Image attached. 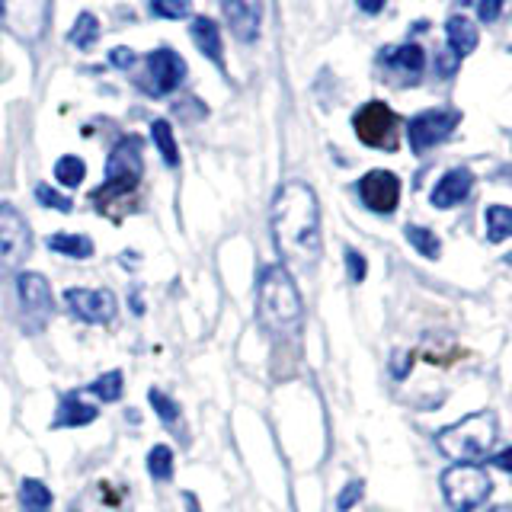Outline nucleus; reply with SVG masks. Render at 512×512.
I'll use <instances>...</instances> for the list:
<instances>
[{
	"mask_svg": "<svg viewBox=\"0 0 512 512\" xmlns=\"http://www.w3.org/2000/svg\"><path fill=\"white\" fill-rule=\"evenodd\" d=\"M272 237L285 263L314 266L320 256V208L311 186L285 183L272 202Z\"/></svg>",
	"mask_w": 512,
	"mask_h": 512,
	"instance_id": "obj_1",
	"label": "nucleus"
},
{
	"mask_svg": "<svg viewBox=\"0 0 512 512\" xmlns=\"http://www.w3.org/2000/svg\"><path fill=\"white\" fill-rule=\"evenodd\" d=\"M256 311H260L263 327L272 333H292L301 327L304 304L295 288V279L285 266H266L260 276V292H256Z\"/></svg>",
	"mask_w": 512,
	"mask_h": 512,
	"instance_id": "obj_2",
	"label": "nucleus"
},
{
	"mask_svg": "<svg viewBox=\"0 0 512 512\" xmlns=\"http://www.w3.org/2000/svg\"><path fill=\"white\" fill-rule=\"evenodd\" d=\"M141 180H144L141 141L135 135H125L116 148H112L109 164H106V180L90 196V202L100 208V212H112V208H119L125 199L135 196Z\"/></svg>",
	"mask_w": 512,
	"mask_h": 512,
	"instance_id": "obj_3",
	"label": "nucleus"
},
{
	"mask_svg": "<svg viewBox=\"0 0 512 512\" xmlns=\"http://www.w3.org/2000/svg\"><path fill=\"white\" fill-rule=\"evenodd\" d=\"M496 442V416L490 410H480L464 416L461 423H452L436 432V445L445 458L458 464H480L487 461L490 448Z\"/></svg>",
	"mask_w": 512,
	"mask_h": 512,
	"instance_id": "obj_4",
	"label": "nucleus"
},
{
	"mask_svg": "<svg viewBox=\"0 0 512 512\" xmlns=\"http://www.w3.org/2000/svg\"><path fill=\"white\" fill-rule=\"evenodd\" d=\"M442 496L452 512H474L477 506L487 503L493 490L490 474L480 464H455L442 474Z\"/></svg>",
	"mask_w": 512,
	"mask_h": 512,
	"instance_id": "obj_5",
	"label": "nucleus"
},
{
	"mask_svg": "<svg viewBox=\"0 0 512 512\" xmlns=\"http://www.w3.org/2000/svg\"><path fill=\"white\" fill-rule=\"evenodd\" d=\"M352 128H356V135L362 144H368V148H378V151H394L397 148V116L391 106L384 103H365L356 119H352Z\"/></svg>",
	"mask_w": 512,
	"mask_h": 512,
	"instance_id": "obj_6",
	"label": "nucleus"
},
{
	"mask_svg": "<svg viewBox=\"0 0 512 512\" xmlns=\"http://www.w3.org/2000/svg\"><path fill=\"white\" fill-rule=\"evenodd\" d=\"M458 122H461V112H455V109H429V112H420V116H413L410 125H407L410 148L416 154H426L429 148H436V144L448 141V135L455 132Z\"/></svg>",
	"mask_w": 512,
	"mask_h": 512,
	"instance_id": "obj_7",
	"label": "nucleus"
},
{
	"mask_svg": "<svg viewBox=\"0 0 512 512\" xmlns=\"http://www.w3.org/2000/svg\"><path fill=\"white\" fill-rule=\"evenodd\" d=\"M32 253V231L13 205L0 202V263L20 266Z\"/></svg>",
	"mask_w": 512,
	"mask_h": 512,
	"instance_id": "obj_8",
	"label": "nucleus"
},
{
	"mask_svg": "<svg viewBox=\"0 0 512 512\" xmlns=\"http://www.w3.org/2000/svg\"><path fill=\"white\" fill-rule=\"evenodd\" d=\"M45 10L48 0H0L4 26L23 42L39 39V32L45 29Z\"/></svg>",
	"mask_w": 512,
	"mask_h": 512,
	"instance_id": "obj_9",
	"label": "nucleus"
},
{
	"mask_svg": "<svg viewBox=\"0 0 512 512\" xmlns=\"http://www.w3.org/2000/svg\"><path fill=\"white\" fill-rule=\"evenodd\" d=\"M64 304L87 324H109L119 311V301L109 288H68Z\"/></svg>",
	"mask_w": 512,
	"mask_h": 512,
	"instance_id": "obj_10",
	"label": "nucleus"
},
{
	"mask_svg": "<svg viewBox=\"0 0 512 512\" xmlns=\"http://www.w3.org/2000/svg\"><path fill=\"white\" fill-rule=\"evenodd\" d=\"M359 199L375 215H391L400 202V180L391 170H372L359 180Z\"/></svg>",
	"mask_w": 512,
	"mask_h": 512,
	"instance_id": "obj_11",
	"label": "nucleus"
},
{
	"mask_svg": "<svg viewBox=\"0 0 512 512\" xmlns=\"http://www.w3.org/2000/svg\"><path fill=\"white\" fill-rule=\"evenodd\" d=\"M186 77V61L170 52V48H160V52L148 55V90L151 93H170L183 84Z\"/></svg>",
	"mask_w": 512,
	"mask_h": 512,
	"instance_id": "obj_12",
	"label": "nucleus"
},
{
	"mask_svg": "<svg viewBox=\"0 0 512 512\" xmlns=\"http://www.w3.org/2000/svg\"><path fill=\"white\" fill-rule=\"evenodd\" d=\"M221 13L240 42H253L260 36L263 0H221Z\"/></svg>",
	"mask_w": 512,
	"mask_h": 512,
	"instance_id": "obj_13",
	"label": "nucleus"
},
{
	"mask_svg": "<svg viewBox=\"0 0 512 512\" xmlns=\"http://www.w3.org/2000/svg\"><path fill=\"white\" fill-rule=\"evenodd\" d=\"M16 295H20V304L29 317H36V320L52 317L55 298H52V288H48V282L39 276V272H23V276L16 279Z\"/></svg>",
	"mask_w": 512,
	"mask_h": 512,
	"instance_id": "obj_14",
	"label": "nucleus"
},
{
	"mask_svg": "<svg viewBox=\"0 0 512 512\" xmlns=\"http://www.w3.org/2000/svg\"><path fill=\"white\" fill-rule=\"evenodd\" d=\"M471 189H474V173L468 167H452L436 183V189H432L429 202L436 208H455L471 196Z\"/></svg>",
	"mask_w": 512,
	"mask_h": 512,
	"instance_id": "obj_15",
	"label": "nucleus"
},
{
	"mask_svg": "<svg viewBox=\"0 0 512 512\" xmlns=\"http://www.w3.org/2000/svg\"><path fill=\"white\" fill-rule=\"evenodd\" d=\"M96 416H100V410H96L93 404H84L80 400V394H68V397H61V407H58V413H55V429H64V426H87V423H93Z\"/></svg>",
	"mask_w": 512,
	"mask_h": 512,
	"instance_id": "obj_16",
	"label": "nucleus"
},
{
	"mask_svg": "<svg viewBox=\"0 0 512 512\" xmlns=\"http://www.w3.org/2000/svg\"><path fill=\"white\" fill-rule=\"evenodd\" d=\"M189 36H192V42H196V48L205 58H212V61L221 64V32H218V26L212 20H208V16H196V20H192Z\"/></svg>",
	"mask_w": 512,
	"mask_h": 512,
	"instance_id": "obj_17",
	"label": "nucleus"
},
{
	"mask_svg": "<svg viewBox=\"0 0 512 512\" xmlns=\"http://www.w3.org/2000/svg\"><path fill=\"white\" fill-rule=\"evenodd\" d=\"M448 32V48H452V55L464 58V55H471L474 48H477V26L471 20H464V16H452L445 26Z\"/></svg>",
	"mask_w": 512,
	"mask_h": 512,
	"instance_id": "obj_18",
	"label": "nucleus"
},
{
	"mask_svg": "<svg viewBox=\"0 0 512 512\" xmlns=\"http://www.w3.org/2000/svg\"><path fill=\"white\" fill-rule=\"evenodd\" d=\"M384 61L394 64L397 71L410 74V80H416V77L423 74V68H426V55H423V48H420V45H400V48H388V52H384Z\"/></svg>",
	"mask_w": 512,
	"mask_h": 512,
	"instance_id": "obj_19",
	"label": "nucleus"
},
{
	"mask_svg": "<svg viewBox=\"0 0 512 512\" xmlns=\"http://www.w3.org/2000/svg\"><path fill=\"white\" fill-rule=\"evenodd\" d=\"M20 506L23 512H52V490L42 480L26 477L20 484Z\"/></svg>",
	"mask_w": 512,
	"mask_h": 512,
	"instance_id": "obj_20",
	"label": "nucleus"
},
{
	"mask_svg": "<svg viewBox=\"0 0 512 512\" xmlns=\"http://www.w3.org/2000/svg\"><path fill=\"white\" fill-rule=\"evenodd\" d=\"M48 247L55 253L74 256V260H90L93 256V240L84 234H52L48 237Z\"/></svg>",
	"mask_w": 512,
	"mask_h": 512,
	"instance_id": "obj_21",
	"label": "nucleus"
},
{
	"mask_svg": "<svg viewBox=\"0 0 512 512\" xmlns=\"http://www.w3.org/2000/svg\"><path fill=\"white\" fill-rule=\"evenodd\" d=\"M484 224H487V240H490V244H500V240L512 237V208L490 205L487 212H484Z\"/></svg>",
	"mask_w": 512,
	"mask_h": 512,
	"instance_id": "obj_22",
	"label": "nucleus"
},
{
	"mask_svg": "<svg viewBox=\"0 0 512 512\" xmlns=\"http://www.w3.org/2000/svg\"><path fill=\"white\" fill-rule=\"evenodd\" d=\"M404 234H407V240H410V247H413L416 253H420V256H426V260H439V256H442L439 237L432 234L429 228H420V224H407Z\"/></svg>",
	"mask_w": 512,
	"mask_h": 512,
	"instance_id": "obj_23",
	"label": "nucleus"
},
{
	"mask_svg": "<svg viewBox=\"0 0 512 512\" xmlns=\"http://www.w3.org/2000/svg\"><path fill=\"white\" fill-rule=\"evenodd\" d=\"M122 384H125L122 372H106V375L96 378L87 391H90L96 400H103V404H112V400H119V397H122Z\"/></svg>",
	"mask_w": 512,
	"mask_h": 512,
	"instance_id": "obj_24",
	"label": "nucleus"
},
{
	"mask_svg": "<svg viewBox=\"0 0 512 512\" xmlns=\"http://www.w3.org/2000/svg\"><path fill=\"white\" fill-rule=\"evenodd\" d=\"M151 135H154L157 148H160V154H164L167 164H170V167L180 164V148H176V138H173V132H170V122L157 119V122L151 125Z\"/></svg>",
	"mask_w": 512,
	"mask_h": 512,
	"instance_id": "obj_25",
	"label": "nucleus"
},
{
	"mask_svg": "<svg viewBox=\"0 0 512 512\" xmlns=\"http://www.w3.org/2000/svg\"><path fill=\"white\" fill-rule=\"evenodd\" d=\"M84 176H87V167H84V160L80 157H61L58 164H55V180L61 186H80L84 183Z\"/></svg>",
	"mask_w": 512,
	"mask_h": 512,
	"instance_id": "obj_26",
	"label": "nucleus"
},
{
	"mask_svg": "<svg viewBox=\"0 0 512 512\" xmlns=\"http://www.w3.org/2000/svg\"><path fill=\"white\" fill-rule=\"evenodd\" d=\"M148 471L154 480H170L173 477V452L170 445H154L148 452Z\"/></svg>",
	"mask_w": 512,
	"mask_h": 512,
	"instance_id": "obj_27",
	"label": "nucleus"
},
{
	"mask_svg": "<svg viewBox=\"0 0 512 512\" xmlns=\"http://www.w3.org/2000/svg\"><path fill=\"white\" fill-rule=\"evenodd\" d=\"M96 36H100V29H96V16H90V13H80V20H77V26L71 29V42L77 45V48H90L93 42H96Z\"/></svg>",
	"mask_w": 512,
	"mask_h": 512,
	"instance_id": "obj_28",
	"label": "nucleus"
},
{
	"mask_svg": "<svg viewBox=\"0 0 512 512\" xmlns=\"http://www.w3.org/2000/svg\"><path fill=\"white\" fill-rule=\"evenodd\" d=\"M36 199L42 205H48V208H55V212H71V208H74V202L68 196H61V192H55L52 186H45V183L36 186Z\"/></svg>",
	"mask_w": 512,
	"mask_h": 512,
	"instance_id": "obj_29",
	"label": "nucleus"
},
{
	"mask_svg": "<svg viewBox=\"0 0 512 512\" xmlns=\"http://www.w3.org/2000/svg\"><path fill=\"white\" fill-rule=\"evenodd\" d=\"M151 407L157 410V416H160L164 423H176V420H180V407H176L173 400L164 397L160 391H151Z\"/></svg>",
	"mask_w": 512,
	"mask_h": 512,
	"instance_id": "obj_30",
	"label": "nucleus"
},
{
	"mask_svg": "<svg viewBox=\"0 0 512 512\" xmlns=\"http://www.w3.org/2000/svg\"><path fill=\"white\" fill-rule=\"evenodd\" d=\"M346 269H349V279L352 282H365V276H368V266H365V256L359 253V250H352V247H346Z\"/></svg>",
	"mask_w": 512,
	"mask_h": 512,
	"instance_id": "obj_31",
	"label": "nucleus"
},
{
	"mask_svg": "<svg viewBox=\"0 0 512 512\" xmlns=\"http://www.w3.org/2000/svg\"><path fill=\"white\" fill-rule=\"evenodd\" d=\"M186 10H189L186 0H154V13L167 16V20H180V16H186Z\"/></svg>",
	"mask_w": 512,
	"mask_h": 512,
	"instance_id": "obj_32",
	"label": "nucleus"
},
{
	"mask_svg": "<svg viewBox=\"0 0 512 512\" xmlns=\"http://www.w3.org/2000/svg\"><path fill=\"white\" fill-rule=\"evenodd\" d=\"M362 480H352V484H346L343 487V493H340V500H336V509L340 512H349L352 506H356L359 500H362Z\"/></svg>",
	"mask_w": 512,
	"mask_h": 512,
	"instance_id": "obj_33",
	"label": "nucleus"
},
{
	"mask_svg": "<svg viewBox=\"0 0 512 512\" xmlns=\"http://www.w3.org/2000/svg\"><path fill=\"white\" fill-rule=\"evenodd\" d=\"M503 13V0H477V20L480 23H496Z\"/></svg>",
	"mask_w": 512,
	"mask_h": 512,
	"instance_id": "obj_34",
	"label": "nucleus"
},
{
	"mask_svg": "<svg viewBox=\"0 0 512 512\" xmlns=\"http://www.w3.org/2000/svg\"><path fill=\"white\" fill-rule=\"evenodd\" d=\"M490 464H493V468H500L503 474H509V477H512V445H509V448H503V452H496V455L490 458Z\"/></svg>",
	"mask_w": 512,
	"mask_h": 512,
	"instance_id": "obj_35",
	"label": "nucleus"
},
{
	"mask_svg": "<svg viewBox=\"0 0 512 512\" xmlns=\"http://www.w3.org/2000/svg\"><path fill=\"white\" fill-rule=\"evenodd\" d=\"M458 61H461L458 55L445 52V55L439 58V74H442V77H452V74H455V68H458Z\"/></svg>",
	"mask_w": 512,
	"mask_h": 512,
	"instance_id": "obj_36",
	"label": "nucleus"
},
{
	"mask_svg": "<svg viewBox=\"0 0 512 512\" xmlns=\"http://www.w3.org/2000/svg\"><path fill=\"white\" fill-rule=\"evenodd\" d=\"M128 61H132V55H128V48H116V52H112V64H122V68H125Z\"/></svg>",
	"mask_w": 512,
	"mask_h": 512,
	"instance_id": "obj_37",
	"label": "nucleus"
},
{
	"mask_svg": "<svg viewBox=\"0 0 512 512\" xmlns=\"http://www.w3.org/2000/svg\"><path fill=\"white\" fill-rule=\"evenodd\" d=\"M359 7H362L365 13H378V10L384 7V0H359Z\"/></svg>",
	"mask_w": 512,
	"mask_h": 512,
	"instance_id": "obj_38",
	"label": "nucleus"
},
{
	"mask_svg": "<svg viewBox=\"0 0 512 512\" xmlns=\"http://www.w3.org/2000/svg\"><path fill=\"white\" fill-rule=\"evenodd\" d=\"M490 512H512V503H503V506H496V509H490Z\"/></svg>",
	"mask_w": 512,
	"mask_h": 512,
	"instance_id": "obj_39",
	"label": "nucleus"
}]
</instances>
